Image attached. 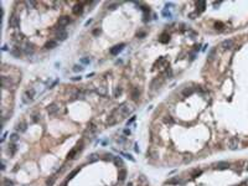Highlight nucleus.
I'll return each mask as SVG.
<instances>
[{
  "label": "nucleus",
  "mask_w": 248,
  "mask_h": 186,
  "mask_svg": "<svg viewBox=\"0 0 248 186\" xmlns=\"http://www.w3.org/2000/svg\"><path fill=\"white\" fill-rule=\"evenodd\" d=\"M160 83H161V82H160V81H159L158 78L153 79V81H151V83H150V88H151V89H155V88H158V87L160 86Z\"/></svg>",
  "instance_id": "16"
},
{
  "label": "nucleus",
  "mask_w": 248,
  "mask_h": 186,
  "mask_svg": "<svg viewBox=\"0 0 248 186\" xmlns=\"http://www.w3.org/2000/svg\"><path fill=\"white\" fill-rule=\"evenodd\" d=\"M78 79H81V77H73V81H78Z\"/></svg>",
  "instance_id": "46"
},
{
  "label": "nucleus",
  "mask_w": 248,
  "mask_h": 186,
  "mask_svg": "<svg viewBox=\"0 0 248 186\" xmlns=\"http://www.w3.org/2000/svg\"><path fill=\"white\" fill-rule=\"evenodd\" d=\"M68 22H70V17H68V16H62V17H60V20H58V25L61 27L66 26Z\"/></svg>",
  "instance_id": "9"
},
{
  "label": "nucleus",
  "mask_w": 248,
  "mask_h": 186,
  "mask_svg": "<svg viewBox=\"0 0 248 186\" xmlns=\"http://www.w3.org/2000/svg\"><path fill=\"white\" fill-rule=\"evenodd\" d=\"M167 41H169V36H167L166 34H164V35H161V39H160V42H163V43H166Z\"/></svg>",
  "instance_id": "26"
},
{
  "label": "nucleus",
  "mask_w": 248,
  "mask_h": 186,
  "mask_svg": "<svg viewBox=\"0 0 248 186\" xmlns=\"http://www.w3.org/2000/svg\"><path fill=\"white\" fill-rule=\"evenodd\" d=\"M10 53H11L12 56H15V57H20V55H21V52L19 51V50H11Z\"/></svg>",
  "instance_id": "27"
},
{
  "label": "nucleus",
  "mask_w": 248,
  "mask_h": 186,
  "mask_svg": "<svg viewBox=\"0 0 248 186\" xmlns=\"http://www.w3.org/2000/svg\"><path fill=\"white\" fill-rule=\"evenodd\" d=\"M55 181H56V176H52L51 179H48V180H47V182H46V184H47V186H52V185L55 184Z\"/></svg>",
  "instance_id": "28"
},
{
  "label": "nucleus",
  "mask_w": 248,
  "mask_h": 186,
  "mask_svg": "<svg viewBox=\"0 0 248 186\" xmlns=\"http://www.w3.org/2000/svg\"><path fill=\"white\" fill-rule=\"evenodd\" d=\"M227 167H228V163H226V161H220V163L216 164V169L223 170V169H227Z\"/></svg>",
  "instance_id": "12"
},
{
  "label": "nucleus",
  "mask_w": 248,
  "mask_h": 186,
  "mask_svg": "<svg viewBox=\"0 0 248 186\" xmlns=\"http://www.w3.org/2000/svg\"><path fill=\"white\" fill-rule=\"evenodd\" d=\"M113 161H114V164H115L117 166H124V164H123V160H122L119 156H114Z\"/></svg>",
  "instance_id": "21"
},
{
  "label": "nucleus",
  "mask_w": 248,
  "mask_h": 186,
  "mask_svg": "<svg viewBox=\"0 0 248 186\" xmlns=\"http://www.w3.org/2000/svg\"><path fill=\"white\" fill-rule=\"evenodd\" d=\"M123 155H124V156H125V158H128L129 160H134V158L132 156V155H129V154H124V153H123Z\"/></svg>",
  "instance_id": "41"
},
{
  "label": "nucleus",
  "mask_w": 248,
  "mask_h": 186,
  "mask_svg": "<svg viewBox=\"0 0 248 186\" xmlns=\"http://www.w3.org/2000/svg\"><path fill=\"white\" fill-rule=\"evenodd\" d=\"M119 112H120V114H122V115L128 117L130 113H132V108H129L127 104H122V107L119 108Z\"/></svg>",
  "instance_id": "3"
},
{
  "label": "nucleus",
  "mask_w": 248,
  "mask_h": 186,
  "mask_svg": "<svg viewBox=\"0 0 248 186\" xmlns=\"http://www.w3.org/2000/svg\"><path fill=\"white\" fill-rule=\"evenodd\" d=\"M134 120H135V117H133V118H132V119H130V120H128V123H127V124L129 125V124H130V123H133Z\"/></svg>",
  "instance_id": "44"
},
{
  "label": "nucleus",
  "mask_w": 248,
  "mask_h": 186,
  "mask_svg": "<svg viewBox=\"0 0 248 186\" xmlns=\"http://www.w3.org/2000/svg\"><path fill=\"white\" fill-rule=\"evenodd\" d=\"M57 110H58V107H57V104H56V103H52V104H50L47 107V112H48L50 115H55L56 113H57Z\"/></svg>",
  "instance_id": "6"
},
{
  "label": "nucleus",
  "mask_w": 248,
  "mask_h": 186,
  "mask_svg": "<svg viewBox=\"0 0 248 186\" xmlns=\"http://www.w3.org/2000/svg\"><path fill=\"white\" fill-rule=\"evenodd\" d=\"M34 96H35V89H27L26 91V93H25V97H27V98H30V99H32L34 98Z\"/></svg>",
  "instance_id": "19"
},
{
  "label": "nucleus",
  "mask_w": 248,
  "mask_h": 186,
  "mask_svg": "<svg viewBox=\"0 0 248 186\" xmlns=\"http://www.w3.org/2000/svg\"><path fill=\"white\" fill-rule=\"evenodd\" d=\"M238 144H239V140L238 138H236V136H233V138L229 139V149H232V150H234V149H237L238 148Z\"/></svg>",
  "instance_id": "7"
},
{
  "label": "nucleus",
  "mask_w": 248,
  "mask_h": 186,
  "mask_svg": "<svg viewBox=\"0 0 248 186\" xmlns=\"http://www.w3.org/2000/svg\"><path fill=\"white\" fill-rule=\"evenodd\" d=\"M19 24H20V21H19V17L15 15V14H12L9 19V25H10V27H17L19 26Z\"/></svg>",
  "instance_id": "2"
},
{
  "label": "nucleus",
  "mask_w": 248,
  "mask_h": 186,
  "mask_svg": "<svg viewBox=\"0 0 248 186\" xmlns=\"http://www.w3.org/2000/svg\"><path fill=\"white\" fill-rule=\"evenodd\" d=\"M98 34H101V30H99V29H97V30L93 31V35H98Z\"/></svg>",
  "instance_id": "43"
},
{
  "label": "nucleus",
  "mask_w": 248,
  "mask_h": 186,
  "mask_svg": "<svg viewBox=\"0 0 248 186\" xmlns=\"http://www.w3.org/2000/svg\"><path fill=\"white\" fill-rule=\"evenodd\" d=\"M125 177H127V170L122 167V169L119 170V174H118V179H119L120 181H123V180L125 179Z\"/></svg>",
  "instance_id": "14"
},
{
  "label": "nucleus",
  "mask_w": 248,
  "mask_h": 186,
  "mask_svg": "<svg viewBox=\"0 0 248 186\" xmlns=\"http://www.w3.org/2000/svg\"><path fill=\"white\" fill-rule=\"evenodd\" d=\"M115 123V118L113 117V115H110L109 117V119L107 120V124H109V125H112V124H114Z\"/></svg>",
  "instance_id": "31"
},
{
  "label": "nucleus",
  "mask_w": 248,
  "mask_h": 186,
  "mask_svg": "<svg viewBox=\"0 0 248 186\" xmlns=\"http://www.w3.org/2000/svg\"><path fill=\"white\" fill-rule=\"evenodd\" d=\"M192 93H194V88H191V87L189 88V87H187V88H185V89L182 91V96H184V97H189V96L192 94Z\"/></svg>",
  "instance_id": "17"
},
{
  "label": "nucleus",
  "mask_w": 248,
  "mask_h": 186,
  "mask_svg": "<svg viewBox=\"0 0 248 186\" xmlns=\"http://www.w3.org/2000/svg\"><path fill=\"white\" fill-rule=\"evenodd\" d=\"M97 132V127H96V124H91V125L86 129V132H84V136H87V138H91V136H93L96 134Z\"/></svg>",
  "instance_id": "1"
},
{
  "label": "nucleus",
  "mask_w": 248,
  "mask_h": 186,
  "mask_svg": "<svg viewBox=\"0 0 248 186\" xmlns=\"http://www.w3.org/2000/svg\"><path fill=\"white\" fill-rule=\"evenodd\" d=\"M77 151H78V150H77L76 148H74V149H72V150H71L70 153H68V155H67V160H70V159H74V158H76V154H77Z\"/></svg>",
  "instance_id": "18"
},
{
  "label": "nucleus",
  "mask_w": 248,
  "mask_h": 186,
  "mask_svg": "<svg viewBox=\"0 0 248 186\" xmlns=\"http://www.w3.org/2000/svg\"><path fill=\"white\" fill-rule=\"evenodd\" d=\"M164 122H165L166 124H172V123H174V119H172L170 115H166V117L164 118Z\"/></svg>",
  "instance_id": "25"
},
{
  "label": "nucleus",
  "mask_w": 248,
  "mask_h": 186,
  "mask_svg": "<svg viewBox=\"0 0 248 186\" xmlns=\"http://www.w3.org/2000/svg\"><path fill=\"white\" fill-rule=\"evenodd\" d=\"M222 26H223V24H222V22H216V24H215V27H216L217 30H218V29L221 30V29H222Z\"/></svg>",
  "instance_id": "39"
},
{
  "label": "nucleus",
  "mask_w": 248,
  "mask_h": 186,
  "mask_svg": "<svg viewBox=\"0 0 248 186\" xmlns=\"http://www.w3.org/2000/svg\"><path fill=\"white\" fill-rule=\"evenodd\" d=\"M82 148H83V141L81 140V141H78V143H77L76 149H77V150H82Z\"/></svg>",
  "instance_id": "37"
},
{
  "label": "nucleus",
  "mask_w": 248,
  "mask_h": 186,
  "mask_svg": "<svg viewBox=\"0 0 248 186\" xmlns=\"http://www.w3.org/2000/svg\"><path fill=\"white\" fill-rule=\"evenodd\" d=\"M233 46V41L232 40H225L222 42V47L225 48V50H227V48H231Z\"/></svg>",
  "instance_id": "11"
},
{
  "label": "nucleus",
  "mask_w": 248,
  "mask_h": 186,
  "mask_svg": "<svg viewBox=\"0 0 248 186\" xmlns=\"http://www.w3.org/2000/svg\"><path fill=\"white\" fill-rule=\"evenodd\" d=\"M56 46H57V42H56V41H47V42L45 43V48H47V50H50V48H55Z\"/></svg>",
  "instance_id": "15"
},
{
  "label": "nucleus",
  "mask_w": 248,
  "mask_h": 186,
  "mask_svg": "<svg viewBox=\"0 0 248 186\" xmlns=\"http://www.w3.org/2000/svg\"><path fill=\"white\" fill-rule=\"evenodd\" d=\"M81 62L84 63V65H87V63H89V62H91V60L89 58H82V60H81Z\"/></svg>",
  "instance_id": "40"
},
{
  "label": "nucleus",
  "mask_w": 248,
  "mask_h": 186,
  "mask_svg": "<svg viewBox=\"0 0 248 186\" xmlns=\"http://www.w3.org/2000/svg\"><path fill=\"white\" fill-rule=\"evenodd\" d=\"M146 186H148V185H146Z\"/></svg>",
  "instance_id": "49"
},
{
  "label": "nucleus",
  "mask_w": 248,
  "mask_h": 186,
  "mask_svg": "<svg viewBox=\"0 0 248 186\" xmlns=\"http://www.w3.org/2000/svg\"><path fill=\"white\" fill-rule=\"evenodd\" d=\"M4 186H12V181L9 179H4Z\"/></svg>",
  "instance_id": "35"
},
{
  "label": "nucleus",
  "mask_w": 248,
  "mask_h": 186,
  "mask_svg": "<svg viewBox=\"0 0 248 186\" xmlns=\"http://www.w3.org/2000/svg\"><path fill=\"white\" fill-rule=\"evenodd\" d=\"M196 5H197V6H200V11H203V10H205V8H206V3H205V1H197V3H196Z\"/></svg>",
  "instance_id": "23"
},
{
  "label": "nucleus",
  "mask_w": 248,
  "mask_h": 186,
  "mask_svg": "<svg viewBox=\"0 0 248 186\" xmlns=\"http://www.w3.org/2000/svg\"><path fill=\"white\" fill-rule=\"evenodd\" d=\"M79 170H81V167H77V169H74V170H72L71 172H70V175H68V180L70 179H72V177H74L77 175V174L79 172Z\"/></svg>",
  "instance_id": "22"
},
{
  "label": "nucleus",
  "mask_w": 248,
  "mask_h": 186,
  "mask_svg": "<svg viewBox=\"0 0 248 186\" xmlns=\"http://www.w3.org/2000/svg\"><path fill=\"white\" fill-rule=\"evenodd\" d=\"M82 11H83V6L81 5V4L74 5V6H73V9H72V12H73L74 15H79V14H82Z\"/></svg>",
  "instance_id": "8"
},
{
  "label": "nucleus",
  "mask_w": 248,
  "mask_h": 186,
  "mask_svg": "<svg viewBox=\"0 0 248 186\" xmlns=\"http://www.w3.org/2000/svg\"><path fill=\"white\" fill-rule=\"evenodd\" d=\"M60 27H61V26H60ZM56 37H57V40H60V41H63V40L67 39V32L63 30V27H61V29L58 30V32H57V35H56Z\"/></svg>",
  "instance_id": "5"
},
{
  "label": "nucleus",
  "mask_w": 248,
  "mask_h": 186,
  "mask_svg": "<svg viewBox=\"0 0 248 186\" xmlns=\"http://www.w3.org/2000/svg\"><path fill=\"white\" fill-rule=\"evenodd\" d=\"M76 97H77V98H81V99H83V98H84L83 92H77V93H76Z\"/></svg>",
  "instance_id": "38"
},
{
  "label": "nucleus",
  "mask_w": 248,
  "mask_h": 186,
  "mask_svg": "<svg viewBox=\"0 0 248 186\" xmlns=\"http://www.w3.org/2000/svg\"><path fill=\"white\" fill-rule=\"evenodd\" d=\"M118 4H112L110 6H109V9H115V6H117Z\"/></svg>",
  "instance_id": "45"
},
{
  "label": "nucleus",
  "mask_w": 248,
  "mask_h": 186,
  "mask_svg": "<svg viewBox=\"0 0 248 186\" xmlns=\"http://www.w3.org/2000/svg\"><path fill=\"white\" fill-rule=\"evenodd\" d=\"M163 15L164 16H170V12H167V10H164L163 11Z\"/></svg>",
  "instance_id": "42"
},
{
  "label": "nucleus",
  "mask_w": 248,
  "mask_h": 186,
  "mask_svg": "<svg viewBox=\"0 0 248 186\" xmlns=\"http://www.w3.org/2000/svg\"><path fill=\"white\" fill-rule=\"evenodd\" d=\"M120 93H122V88L117 87L115 91H114V97H119V96H120Z\"/></svg>",
  "instance_id": "33"
},
{
  "label": "nucleus",
  "mask_w": 248,
  "mask_h": 186,
  "mask_svg": "<svg viewBox=\"0 0 248 186\" xmlns=\"http://www.w3.org/2000/svg\"><path fill=\"white\" fill-rule=\"evenodd\" d=\"M139 96H140V91L136 88V87H134V88L132 89V98L134 99V101H138Z\"/></svg>",
  "instance_id": "10"
},
{
  "label": "nucleus",
  "mask_w": 248,
  "mask_h": 186,
  "mask_svg": "<svg viewBox=\"0 0 248 186\" xmlns=\"http://www.w3.org/2000/svg\"><path fill=\"white\" fill-rule=\"evenodd\" d=\"M62 186H67V182H63V184H62Z\"/></svg>",
  "instance_id": "47"
},
{
  "label": "nucleus",
  "mask_w": 248,
  "mask_h": 186,
  "mask_svg": "<svg viewBox=\"0 0 248 186\" xmlns=\"http://www.w3.org/2000/svg\"><path fill=\"white\" fill-rule=\"evenodd\" d=\"M128 186H132V184H129V185H128Z\"/></svg>",
  "instance_id": "48"
},
{
  "label": "nucleus",
  "mask_w": 248,
  "mask_h": 186,
  "mask_svg": "<svg viewBox=\"0 0 248 186\" xmlns=\"http://www.w3.org/2000/svg\"><path fill=\"white\" fill-rule=\"evenodd\" d=\"M16 149H17V148H16V145H15V144H12V145H10V148H9V151H10L11 154H14V153L16 151Z\"/></svg>",
  "instance_id": "36"
},
{
  "label": "nucleus",
  "mask_w": 248,
  "mask_h": 186,
  "mask_svg": "<svg viewBox=\"0 0 248 186\" xmlns=\"http://www.w3.org/2000/svg\"><path fill=\"white\" fill-rule=\"evenodd\" d=\"M17 130H20V132H25L26 130V123L25 122H21V123H19L17 124V127H16Z\"/></svg>",
  "instance_id": "20"
},
{
  "label": "nucleus",
  "mask_w": 248,
  "mask_h": 186,
  "mask_svg": "<svg viewBox=\"0 0 248 186\" xmlns=\"http://www.w3.org/2000/svg\"><path fill=\"white\" fill-rule=\"evenodd\" d=\"M24 52L26 53V55H32L34 53V47H32V45L27 43V45L25 46V48H24Z\"/></svg>",
  "instance_id": "13"
},
{
  "label": "nucleus",
  "mask_w": 248,
  "mask_h": 186,
  "mask_svg": "<svg viewBox=\"0 0 248 186\" xmlns=\"http://www.w3.org/2000/svg\"><path fill=\"white\" fill-rule=\"evenodd\" d=\"M201 174H202V171H201V170L196 169V170H194V171H192L191 176H192V177H196V176H198V175H201Z\"/></svg>",
  "instance_id": "29"
},
{
  "label": "nucleus",
  "mask_w": 248,
  "mask_h": 186,
  "mask_svg": "<svg viewBox=\"0 0 248 186\" xmlns=\"http://www.w3.org/2000/svg\"><path fill=\"white\" fill-rule=\"evenodd\" d=\"M124 46H125L124 43H119V45H115L114 47H112V48H110V53H112V55H114V56H115V55H118V53H119V52L122 51V50L124 48Z\"/></svg>",
  "instance_id": "4"
},
{
  "label": "nucleus",
  "mask_w": 248,
  "mask_h": 186,
  "mask_svg": "<svg viewBox=\"0 0 248 186\" xmlns=\"http://www.w3.org/2000/svg\"><path fill=\"white\" fill-rule=\"evenodd\" d=\"M10 140L14 141V143L17 141V140H19V135H17V134H12V135H10Z\"/></svg>",
  "instance_id": "34"
},
{
  "label": "nucleus",
  "mask_w": 248,
  "mask_h": 186,
  "mask_svg": "<svg viewBox=\"0 0 248 186\" xmlns=\"http://www.w3.org/2000/svg\"><path fill=\"white\" fill-rule=\"evenodd\" d=\"M73 71H74V72H81V71H83V67L76 65V66H73Z\"/></svg>",
  "instance_id": "32"
},
{
  "label": "nucleus",
  "mask_w": 248,
  "mask_h": 186,
  "mask_svg": "<svg viewBox=\"0 0 248 186\" xmlns=\"http://www.w3.org/2000/svg\"><path fill=\"white\" fill-rule=\"evenodd\" d=\"M98 160V155L97 154H92L91 156L88 158V161L89 163H94V161H97Z\"/></svg>",
  "instance_id": "24"
},
{
  "label": "nucleus",
  "mask_w": 248,
  "mask_h": 186,
  "mask_svg": "<svg viewBox=\"0 0 248 186\" xmlns=\"http://www.w3.org/2000/svg\"><path fill=\"white\" fill-rule=\"evenodd\" d=\"M167 184H171V185H175V184H180V180L179 179H170Z\"/></svg>",
  "instance_id": "30"
}]
</instances>
